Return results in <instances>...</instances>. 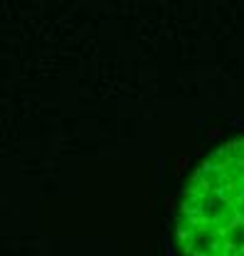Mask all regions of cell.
<instances>
[{
	"instance_id": "6da1fadb",
	"label": "cell",
	"mask_w": 244,
	"mask_h": 256,
	"mask_svg": "<svg viewBox=\"0 0 244 256\" xmlns=\"http://www.w3.org/2000/svg\"><path fill=\"white\" fill-rule=\"evenodd\" d=\"M178 244L185 256H244V136L219 146L190 178Z\"/></svg>"
}]
</instances>
